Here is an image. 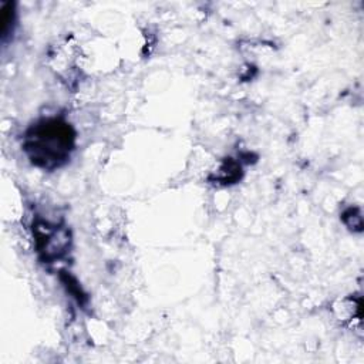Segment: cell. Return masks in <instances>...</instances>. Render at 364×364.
Segmentation results:
<instances>
[{
    "mask_svg": "<svg viewBox=\"0 0 364 364\" xmlns=\"http://www.w3.org/2000/svg\"><path fill=\"white\" fill-rule=\"evenodd\" d=\"M74 141L75 134L70 124L58 118H47L28 128L24 151L34 165L54 169L67 162L74 149Z\"/></svg>",
    "mask_w": 364,
    "mask_h": 364,
    "instance_id": "6da1fadb",
    "label": "cell"
}]
</instances>
